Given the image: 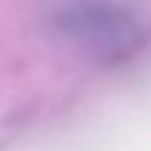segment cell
I'll return each instance as SVG.
<instances>
[{
  "mask_svg": "<svg viewBox=\"0 0 151 151\" xmlns=\"http://www.w3.org/2000/svg\"><path fill=\"white\" fill-rule=\"evenodd\" d=\"M56 28L106 56H120L140 39L134 17L118 6H70L56 14Z\"/></svg>",
  "mask_w": 151,
  "mask_h": 151,
  "instance_id": "6da1fadb",
  "label": "cell"
}]
</instances>
